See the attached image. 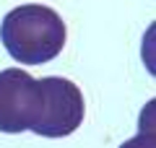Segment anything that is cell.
Returning <instances> with one entry per match:
<instances>
[{
  "label": "cell",
  "mask_w": 156,
  "mask_h": 148,
  "mask_svg": "<svg viewBox=\"0 0 156 148\" xmlns=\"http://www.w3.org/2000/svg\"><path fill=\"white\" fill-rule=\"evenodd\" d=\"M0 39L16 62L44 65L55 60L65 47V23L57 11L39 3H26L3 18Z\"/></svg>",
  "instance_id": "obj_1"
},
{
  "label": "cell",
  "mask_w": 156,
  "mask_h": 148,
  "mask_svg": "<svg viewBox=\"0 0 156 148\" xmlns=\"http://www.w3.org/2000/svg\"><path fill=\"white\" fill-rule=\"evenodd\" d=\"M42 109H39L37 122L31 125V132L42 138H65L76 132L83 122L86 107L83 93L68 78H42Z\"/></svg>",
  "instance_id": "obj_2"
},
{
  "label": "cell",
  "mask_w": 156,
  "mask_h": 148,
  "mask_svg": "<svg viewBox=\"0 0 156 148\" xmlns=\"http://www.w3.org/2000/svg\"><path fill=\"white\" fill-rule=\"evenodd\" d=\"M42 109V88L21 68L0 70V132L31 130Z\"/></svg>",
  "instance_id": "obj_3"
},
{
  "label": "cell",
  "mask_w": 156,
  "mask_h": 148,
  "mask_svg": "<svg viewBox=\"0 0 156 148\" xmlns=\"http://www.w3.org/2000/svg\"><path fill=\"white\" fill-rule=\"evenodd\" d=\"M120 148H156V132H154V127H146V130H140L135 138L125 140Z\"/></svg>",
  "instance_id": "obj_4"
}]
</instances>
